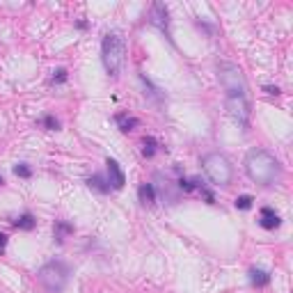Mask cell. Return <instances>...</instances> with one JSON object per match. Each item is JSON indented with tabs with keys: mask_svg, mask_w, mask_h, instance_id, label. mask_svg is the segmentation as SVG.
<instances>
[{
	"mask_svg": "<svg viewBox=\"0 0 293 293\" xmlns=\"http://www.w3.org/2000/svg\"><path fill=\"white\" fill-rule=\"evenodd\" d=\"M218 78H220L222 90H225L227 110L232 115V119L238 126L248 128L250 126V103H248V83H245L243 71L236 64H232V62H222L218 67Z\"/></svg>",
	"mask_w": 293,
	"mask_h": 293,
	"instance_id": "cell-1",
	"label": "cell"
},
{
	"mask_svg": "<svg viewBox=\"0 0 293 293\" xmlns=\"http://www.w3.org/2000/svg\"><path fill=\"white\" fill-rule=\"evenodd\" d=\"M245 172L254 183L259 186H273L275 181L279 179L282 174V167H279L277 158L273 156L271 151L266 149H250L248 156H245Z\"/></svg>",
	"mask_w": 293,
	"mask_h": 293,
	"instance_id": "cell-2",
	"label": "cell"
},
{
	"mask_svg": "<svg viewBox=\"0 0 293 293\" xmlns=\"http://www.w3.org/2000/svg\"><path fill=\"white\" fill-rule=\"evenodd\" d=\"M101 58L103 67L110 76H119V71L126 64V41L119 32H108L101 44Z\"/></svg>",
	"mask_w": 293,
	"mask_h": 293,
	"instance_id": "cell-3",
	"label": "cell"
},
{
	"mask_svg": "<svg viewBox=\"0 0 293 293\" xmlns=\"http://www.w3.org/2000/svg\"><path fill=\"white\" fill-rule=\"evenodd\" d=\"M202 167L211 183H215V186H227L232 181V165L222 154H206L202 158Z\"/></svg>",
	"mask_w": 293,
	"mask_h": 293,
	"instance_id": "cell-4",
	"label": "cell"
},
{
	"mask_svg": "<svg viewBox=\"0 0 293 293\" xmlns=\"http://www.w3.org/2000/svg\"><path fill=\"white\" fill-rule=\"evenodd\" d=\"M39 282H41L44 289H48L51 293H60L69 282V268L60 261L46 263L44 268L39 271Z\"/></svg>",
	"mask_w": 293,
	"mask_h": 293,
	"instance_id": "cell-5",
	"label": "cell"
},
{
	"mask_svg": "<svg viewBox=\"0 0 293 293\" xmlns=\"http://www.w3.org/2000/svg\"><path fill=\"white\" fill-rule=\"evenodd\" d=\"M105 165H108V183H110L115 190H121L124 188V183H126V176H124V172H121L119 163H117L115 158H108Z\"/></svg>",
	"mask_w": 293,
	"mask_h": 293,
	"instance_id": "cell-6",
	"label": "cell"
},
{
	"mask_svg": "<svg viewBox=\"0 0 293 293\" xmlns=\"http://www.w3.org/2000/svg\"><path fill=\"white\" fill-rule=\"evenodd\" d=\"M151 23L158 25L160 30H167V7L163 2H154V7H151Z\"/></svg>",
	"mask_w": 293,
	"mask_h": 293,
	"instance_id": "cell-7",
	"label": "cell"
},
{
	"mask_svg": "<svg viewBox=\"0 0 293 293\" xmlns=\"http://www.w3.org/2000/svg\"><path fill=\"white\" fill-rule=\"evenodd\" d=\"M259 225H261L263 229H275V227L282 225V220H279V215L271 209V206H266V209H261V220H259Z\"/></svg>",
	"mask_w": 293,
	"mask_h": 293,
	"instance_id": "cell-8",
	"label": "cell"
},
{
	"mask_svg": "<svg viewBox=\"0 0 293 293\" xmlns=\"http://www.w3.org/2000/svg\"><path fill=\"white\" fill-rule=\"evenodd\" d=\"M137 195H140V202L142 204H154L156 202V188H154L151 183H142L140 190H137Z\"/></svg>",
	"mask_w": 293,
	"mask_h": 293,
	"instance_id": "cell-9",
	"label": "cell"
},
{
	"mask_svg": "<svg viewBox=\"0 0 293 293\" xmlns=\"http://www.w3.org/2000/svg\"><path fill=\"white\" fill-rule=\"evenodd\" d=\"M250 282H252V284H254V286H266V284H268V282H271V275H268V273H266V271H259V268H252V271H250Z\"/></svg>",
	"mask_w": 293,
	"mask_h": 293,
	"instance_id": "cell-10",
	"label": "cell"
},
{
	"mask_svg": "<svg viewBox=\"0 0 293 293\" xmlns=\"http://www.w3.org/2000/svg\"><path fill=\"white\" fill-rule=\"evenodd\" d=\"M117 126H119L124 133H128V131H133V128L137 126V119L136 117H128V115H117Z\"/></svg>",
	"mask_w": 293,
	"mask_h": 293,
	"instance_id": "cell-11",
	"label": "cell"
},
{
	"mask_svg": "<svg viewBox=\"0 0 293 293\" xmlns=\"http://www.w3.org/2000/svg\"><path fill=\"white\" fill-rule=\"evenodd\" d=\"M87 186L98 190V193H108V190H110V183H105L103 176H98V174H94L92 179H87Z\"/></svg>",
	"mask_w": 293,
	"mask_h": 293,
	"instance_id": "cell-12",
	"label": "cell"
},
{
	"mask_svg": "<svg viewBox=\"0 0 293 293\" xmlns=\"http://www.w3.org/2000/svg\"><path fill=\"white\" fill-rule=\"evenodd\" d=\"M14 225L19 227V229H25V232H30V229H35V225H37V220L32 218L30 213H23V215H21L19 220H16Z\"/></svg>",
	"mask_w": 293,
	"mask_h": 293,
	"instance_id": "cell-13",
	"label": "cell"
},
{
	"mask_svg": "<svg viewBox=\"0 0 293 293\" xmlns=\"http://www.w3.org/2000/svg\"><path fill=\"white\" fill-rule=\"evenodd\" d=\"M142 154H144L147 158H151L154 154H156V140H154V137H147V140H144V149H142Z\"/></svg>",
	"mask_w": 293,
	"mask_h": 293,
	"instance_id": "cell-14",
	"label": "cell"
},
{
	"mask_svg": "<svg viewBox=\"0 0 293 293\" xmlns=\"http://www.w3.org/2000/svg\"><path fill=\"white\" fill-rule=\"evenodd\" d=\"M55 229H58V234H55V238H58V241H64V234H69L71 232V225H67V222H58V225H55Z\"/></svg>",
	"mask_w": 293,
	"mask_h": 293,
	"instance_id": "cell-15",
	"label": "cell"
},
{
	"mask_svg": "<svg viewBox=\"0 0 293 293\" xmlns=\"http://www.w3.org/2000/svg\"><path fill=\"white\" fill-rule=\"evenodd\" d=\"M252 202H254V199H252V197L250 195H241V197H236V209H250V206H252Z\"/></svg>",
	"mask_w": 293,
	"mask_h": 293,
	"instance_id": "cell-16",
	"label": "cell"
},
{
	"mask_svg": "<svg viewBox=\"0 0 293 293\" xmlns=\"http://www.w3.org/2000/svg\"><path fill=\"white\" fill-rule=\"evenodd\" d=\"M14 174L16 176H21V179H28V176H30V167H25V165H16L14 167Z\"/></svg>",
	"mask_w": 293,
	"mask_h": 293,
	"instance_id": "cell-17",
	"label": "cell"
},
{
	"mask_svg": "<svg viewBox=\"0 0 293 293\" xmlns=\"http://www.w3.org/2000/svg\"><path fill=\"white\" fill-rule=\"evenodd\" d=\"M55 74H58V76H53V83H62V80L67 78V71H64V69H58Z\"/></svg>",
	"mask_w": 293,
	"mask_h": 293,
	"instance_id": "cell-18",
	"label": "cell"
},
{
	"mask_svg": "<svg viewBox=\"0 0 293 293\" xmlns=\"http://www.w3.org/2000/svg\"><path fill=\"white\" fill-rule=\"evenodd\" d=\"M5 248H7V236L0 234V252H5Z\"/></svg>",
	"mask_w": 293,
	"mask_h": 293,
	"instance_id": "cell-19",
	"label": "cell"
},
{
	"mask_svg": "<svg viewBox=\"0 0 293 293\" xmlns=\"http://www.w3.org/2000/svg\"><path fill=\"white\" fill-rule=\"evenodd\" d=\"M44 124H46V126H48V128H58V121L53 119V117H46V119H44Z\"/></svg>",
	"mask_w": 293,
	"mask_h": 293,
	"instance_id": "cell-20",
	"label": "cell"
},
{
	"mask_svg": "<svg viewBox=\"0 0 293 293\" xmlns=\"http://www.w3.org/2000/svg\"><path fill=\"white\" fill-rule=\"evenodd\" d=\"M263 90L268 92V94H279V87H271V85H266Z\"/></svg>",
	"mask_w": 293,
	"mask_h": 293,
	"instance_id": "cell-21",
	"label": "cell"
},
{
	"mask_svg": "<svg viewBox=\"0 0 293 293\" xmlns=\"http://www.w3.org/2000/svg\"><path fill=\"white\" fill-rule=\"evenodd\" d=\"M0 183H2V176H0Z\"/></svg>",
	"mask_w": 293,
	"mask_h": 293,
	"instance_id": "cell-22",
	"label": "cell"
}]
</instances>
